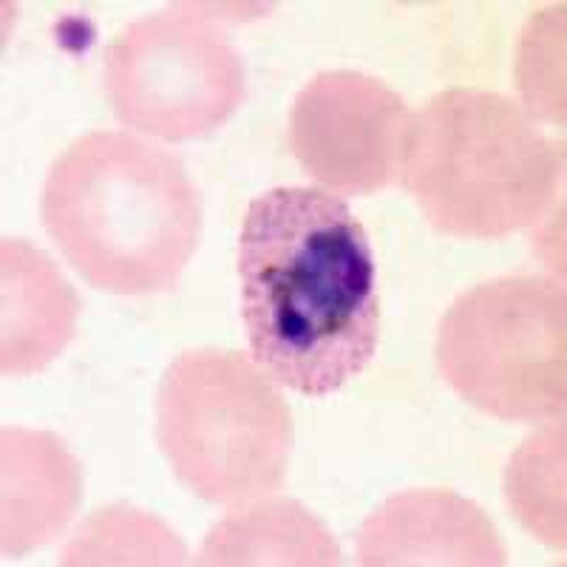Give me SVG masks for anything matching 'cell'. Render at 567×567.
<instances>
[{"label":"cell","instance_id":"obj_1","mask_svg":"<svg viewBox=\"0 0 567 567\" xmlns=\"http://www.w3.org/2000/svg\"><path fill=\"white\" fill-rule=\"evenodd\" d=\"M241 323L278 386L327 398L378 354L381 292L363 225L321 187H272L239 233Z\"/></svg>","mask_w":567,"mask_h":567},{"label":"cell","instance_id":"obj_2","mask_svg":"<svg viewBox=\"0 0 567 567\" xmlns=\"http://www.w3.org/2000/svg\"><path fill=\"white\" fill-rule=\"evenodd\" d=\"M40 219L91 287L154 296L174 290L194 258L202 205L171 151L128 131H91L49 168Z\"/></svg>","mask_w":567,"mask_h":567},{"label":"cell","instance_id":"obj_3","mask_svg":"<svg viewBox=\"0 0 567 567\" xmlns=\"http://www.w3.org/2000/svg\"><path fill=\"white\" fill-rule=\"evenodd\" d=\"M565 148L496 91L454 85L409 116L400 185L434 230L505 239L548 216Z\"/></svg>","mask_w":567,"mask_h":567},{"label":"cell","instance_id":"obj_4","mask_svg":"<svg viewBox=\"0 0 567 567\" xmlns=\"http://www.w3.org/2000/svg\"><path fill=\"white\" fill-rule=\"evenodd\" d=\"M154 417L174 477L205 503L236 505L281 488L296 440L292 414L250 354L182 352L156 386Z\"/></svg>","mask_w":567,"mask_h":567},{"label":"cell","instance_id":"obj_5","mask_svg":"<svg viewBox=\"0 0 567 567\" xmlns=\"http://www.w3.org/2000/svg\"><path fill=\"white\" fill-rule=\"evenodd\" d=\"M565 287L503 276L465 290L437 327L440 374L477 412L508 423L565 417Z\"/></svg>","mask_w":567,"mask_h":567},{"label":"cell","instance_id":"obj_6","mask_svg":"<svg viewBox=\"0 0 567 567\" xmlns=\"http://www.w3.org/2000/svg\"><path fill=\"white\" fill-rule=\"evenodd\" d=\"M103 69L116 120L162 142L213 134L245 100L239 49L194 7L136 18L105 45Z\"/></svg>","mask_w":567,"mask_h":567},{"label":"cell","instance_id":"obj_7","mask_svg":"<svg viewBox=\"0 0 567 567\" xmlns=\"http://www.w3.org/2000/svg\"><path fill=\"white\" fill-rule=\"evenodd\" d=\"M409 105L363 71H321L290 109L292 156L329 194L372 196L400 182Z\"/></svg>","mask_w":567,"mask_h":567},{"label":"cell","instance_id":"obj_8","mask_svg":"<svg viewBox=\"0 0 567 567\" xmlns=\"http://www.w3.org/2000/svg\"><path fill=\"white\" fill-rule=\"evenodd\" d=\"M358 565L503 567L508 548L477 503L445 488H412L363 519Z\"/></svg>","mask_w":567,"mask_h":567},{"label":"cell","instance_id":"obj_9","mask_svg":"<svg viewBox=\"0 0 567 567\" xmlns=\"http://www.w3.org/2000/svg\"><path fill=\"white\" fill-rule=\"evenodd\" d=\"M83 499V468L52 432H0V550L3 556L43 548L74 519Z\"/></svg>","mask_w":567,"mask_h":567},{"label":"cell","instance_id":"obj_10","mask_svg":"<svg viewBox=\"0 0 567 567\" xmlns=\"http://www.w3.org/2000/svg\"><path fill=\"white\" fill-rule=\"evenodd\" d=\"M80 296L52 258L23 239L0 241V372L40 374L74 341Z\"/></svg>","mask_w":567,"mask_h":567},{"label":"cell","instance_id":"obj_11","mask_svg":"<svg viewBox=\"0 0 567 567\" xmlns=\"http://www.w3.org/2000/svg\"><path fill=\"white\" fill-rule=\"evenodd\" d=\"M194 561L202 567H336L343 554L336 536L312 511L290 496L267 494L233 505L207 530Z\"/></svg>","mask_w":567,"mask_h":567},{"label":"cell","instance_id":"obj_12","mask_svg":"<svg viewBox=\"0 0 567 567\" xmlns=\"http://www.w3.org/2000/svg\"><path fill=\"white\" fill-rule=\"evenodd\" d=\"M60 565H190V554L165 519L116 503L94 511L74 530Z\"/></svg>","mask_w":567,"mask_h":567},{"label":"cell","instance_id":"obj_13","mask_svg":"<svg viewBox=\"0 0 567 567\" xmlns=\"http://www.w3.org/2000/svg\"><path fill=\"white\" fill-rule=\"evenodd\" d=\"M505 499L525 530L565 550V423L525 440L505 471Z\"/></svg>","mask_w":567,"mask_h":567}]
</instances>
